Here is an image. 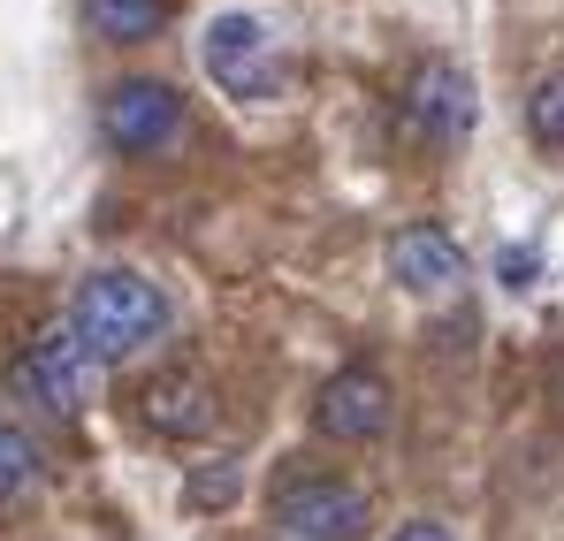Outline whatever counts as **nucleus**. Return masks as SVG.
Returning a JSON list of instances; mask_svg holds the SVG:
<instances>
[{"mask_svg": "<svg viewBox=\"0 0 564 541\" xmlns=\"http://www.w3.org/2000/svg\"><path fill=\"white\" fill-rule=\"evenodd\" d=\"M275 527H290L282 541H359L367 534V488L328 480V473H290L275 488Z\"/></svg>", "mask_w": 564, "mask_h": 541, "instance_id": "obj_4", "label": "nucleus"}, {"mask_svg": "<svg viewBox=\"0 0 564 541\" xmlns=\"http://www.w3.org/2000/svg\"><path fill=\"white\" fill-rule=\"evenodd\" d=\"M138 412H145L153 435H206V428L221 420V404H214V389H206L198 374H153V381L138 389Z\"/></svg>", "mask_w": 564, "mask_h": 541, "instance_id": "obj_9", "label": "nucleus"}, {"mask_svg": "<svg viewBox=\"0 0 564 541\" xmlns=\"http://www.w3.org/2000/svg\"><path fill=\"white\" fill-rule=\"evenodd\" d=\"M31 480H39V443L15 420H0V496H23Z\"/></svg>", "mask_w": 564, "mask_h": 541, "instance_id": "obj_11", "label": "nucleus"}, {"mask_svg": "<svg viewBox=\"0 0 564 541\" xmlns=\"http://www.w3.org/2000/svg\"><path fill=\"white\" fill-rule=\"evenodd\" d=\"M404 115H412V130L420 138H435V145H458L473 130V77L458 62H427L412 91H404Z\"/></svg>", "mask_w": 564, "mask_h": 541, "instance_id": "obj_8", "label": "nucleus"}, {"mask_svg": "<svg viewBox=\"0 0 564 541\" xmlns=\"http://www.w3.org/2000/svg\"><path fill=\"white\" fill-rule=\"evenodd\" d=\"M237 480H245V465H237V457H214L206 473H191V480H184V504H191V511H214V504L237 496Z\"/></svg>", "mask_w": 564, "mask_h": 541, "instance_id": "obj_13", "label": "nucleus"}, {"mask_svg": "<svg viewBox=\"0 0 564 541\" xmlns=\"http://www.w3.org/2000/svg\"><path fill=\"white\" fill-rule=\"evenodd\" d=\"M99 130H107L115 153H169L176 130H184V99L161 77H122L99 99Z\"/></svg>", "mask_w": 564, "mask_h": 541, "instance_id": "obj_5", "label": "nucleus"}, {"mask_svg": "<svg viewBox=\"0 0 564 541\" xmlns=\"http://www.w3.org/2000/svg\"><path fill=\"white\" fill-rule=\"evenodd\" d=\"M85 23L99 39H115V46H138V39H153L169 23V0H85Z\"/></svg>", "mask_w": 564, "mask_h": 541, "instance_id": "obj_10", "label": "nucleus"}, {"mask_svg": "<svg viewBox=\"0 0 564 541\" xmlns=\"http://www.w3.org/2000/svg\"><path fill=\"white\" fill-rule=\"evenodd\" d=\"M69 328H77V344L93 351V366H115V359H130V351H145V344L169 336V297L138 268H99V274L77 282Z\"/></svg>", "mask_w": 564, "mask_h": 541, "instance_id": "obj_1", "label": "nucleus"}, {"mask_svg": "<svg viewBox=\"0 0 564 541\" xmlns=\"http://www.w3.org/2000/svg\"><path fill=\"white\" fill-rule=\"evenodd\" d=\"M527 274H534V260H527V252H503V282H511V290H519Z\"/></svg>", "mask_w": 564, "mask_h": 541, "instance_id": "obj_15", "label": "nucleus"}, {"mask_svg": "<svg viewBox=\"0 0 564 541\" xmlns=\"http://www.w3.org/2000/svg\"><path fill=\"white\" fill-rule=\"evenodd\" d=\"M93 351L77 344V328H39L31 344H23V359H15V397H31L39 412H54V420H69L85 397H93Z\"/></svg>", "mask_w": 564, "mask_h": 541, "instance_id": "obj_3", "label": "nucleus"}, {"mask_svg": "<svg viewBox=\"0 0 564 541\" xmlns=\"http://www.w3.org/2000/svg\"><path fill=\"white\" fill-rule=\"evenodd\" d=\"M389 420H397V397H389V381L375 366H344L313 397V435L321 443H381Z\"/></svg>", "mask_w": 564, "mask_h": 541, "instance_id": "obj_6", "label": "nucleus"}, {"mask_svg": "<svg viewBox=\"0 0 564 541\" xmlns=\"http://www.w3.org/2000/svg\"><path fill=\"white\" fill-rule=\"evenodd\" d=\"M389 282H397V290H420V297L458 290V282H466L458 237H451L443 221H404V229L389 237Z\"/></svg>", "mask_w": 564, "mask_h": 541, "instance_id": "obj_7", "label": "nucleus"}, {"mask_svg": "<svg viewBox=\"0 0 564 541\" xmlns=\"http://www.w3.org/2000/svg\"><path fill=\"white\" fill-rule=\"evenodd\" d=\"M198 62H206V77L229 91V99H275V85H282L268 23H260V15H237V8L206 23V39H198Z\"/></svg>", "mask_w": 564, "mask_h": 541, "instance_id": "obj_2", "label": "nucleus"}, {"mask_svg": "<svg viewBox=\"0 0 564 541\" xmlns=\"http://www.w3.org/2000/svg\"><path fill=\"white\" fill-rule=\"evenodd\" d=\"M389 541H451V527H443V519H404Z\"/></svg>", "mask_w": 564, "mask_h": 541, "instance_id": "obj_14", "label": "nucleus"}, {"mask_svg": "<svg viewBox=\"0 0 564 541\" xmlns=\"http://www.w3.org/2000/svg\"><path fill=\"white\" fill-rule=\"evenodd\" d=\"M527 130H534L550 153H564V69H550V77L534 85V99H527Z\"/></svg>", "mask_w": 564, "mask_h": 541, "instance_id": "obj_12", "label": "nucleus"}]
</instances>
